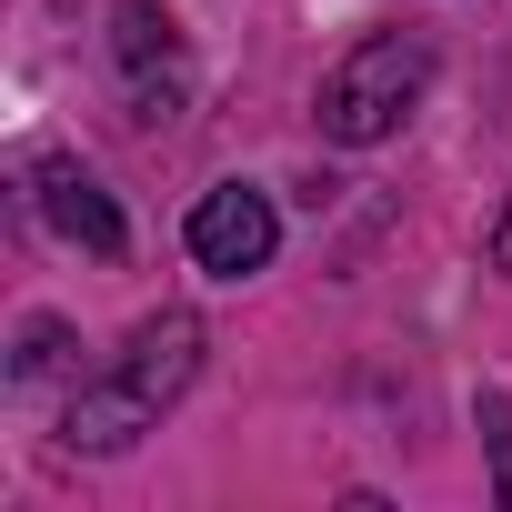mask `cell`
Wrapping results in <instances>:
<instances>
[{
	"label": "cell",
	"instance_id": "6da1fadb",
	"mask_svg": "<svg viewBox=\"0 0 512 512\" xmlns=\"http://www.w3.org/2000/svg\"><path fill=\"white\" fill-rule=\"evenodd\" d=\"M191 372H201V322H191V312H151V322L71 392L61 442H71V452H131L141 432H161V412L191 392Z\"/></svg>",
	"mask_w": 512,
	"mask_h": 512
},
{
	"label": "cell",
	"instance_id": "7a4b0ae2",
	"mask_svg": "<svg viewBox=\"0 0 512 512\" xmlns=\"http://www.w3.org/2000/svg\"><path fill=\"white\" fill-rule=\"evenodd\" d=\"M422 91H432V41H422V31H372V41H352V51L332 61V81H322V131H332L342 151H372V141H392V131L422 111Z\"/></svg>",
	"mask_w": 512,
	"mask_h": 512
},
{
	"label": "cell",
	"instance_id": "3957f363",
	"mask_svg": "<svg viewBox=\"0 0 512 512\" xmlns=\"http://www.w3.org/2000/svg\"><path fill=\"white\" fill-rule=\"evenodd\" d=\"M181 241H191V262L211 282H251V272H272V251H282V211H272V191H251V181H211L191 201Z\"/></svg>",
	"mask_w": 512,
	"mask_h": 512
},
{
	"label": "cell",
	"instance_id": "277c9868",
	"mask_svg": "<svg viewBox=\"0 0 512 512\" xmlns=\"http://www.w3.org/2000/svg\"><path fill=\"white\" fill-rule=\"evenodd\" d=\"M111 51H121V81L141 101V121H171L181 111V31L161 0H111Z\"/></svg>",
	"mask_w": 512,
	"mask_h": 512
},
{
	"label": "cell",
	"instance_id": "5b68a950",
	"mask_svg": "<svg viewBox=\"0 0 512 512\" xmlns=\"http://www.w3.org/2000/svg\"><path fill=\"white\" fill-rule=\"evenodd\" d=\"M31 181H41V221H51L61 241H81L91 262H121V251H131V221H121V201H111V191H101L81 161H41Z\"/></svg>",
	"mask_w": 512,
	"mask_h": 512
},
{
	"label": "cell",
	"instance_id": "8992f818",
	"mask_svg": "<svg viewBox=\"0 0 512 512\" xmlns=\"http://www.w3.org/2000/svg\"><path fill=\"white\" fill-rule=\"evenodd\" d=\"M61 362H71V332H61V322H21V362H11V372H21V382H51Z\"/></svg>",
	"mask_w": 512,
	"mask_h": 512
},
{
	"label": "cell",
	"instance_id": "52a82bcc",
	"mask_svg": "<svg viewBox=\"0 0 512 512\" xmlns=\"http://www.w3.org/2000/svg\"><path fill=\"white\" fill-rule=\"evenodd\" d=\"M482 442H492V482L512 502V402H482Z\"/></svg>",
	"mask_w": 512,
	"mask_h": 512
},
{
	"label": "cell",
	"instance_id": "ba28073f",
	"mask_svg": "<svg viewBox=\"0 0 512 512\" xmlns=\"http://www.w3.org/2000/svg\"><path fill=\"white\" fill-rule=\"evenodd\" d=\"M492 272H512V201H502V221H492Z\"/></svg>",
	"mask_w": 512,
	"mask_h": 512
}]
</instances>
